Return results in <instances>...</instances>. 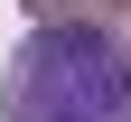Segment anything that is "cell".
I'll use <instances>...</instances> for the list:
<instances>
[{
	"mask_svg": "<svg viewBox=\"0 0 131 122\" xmlns=\"http://www.w3.org/2000/svg\"><path fill=\"white\" fill-rule=\"evenodd\" d=\"M0 122H131V38L84 19L28 28L0 75Z\"/></svg>",
	"mask_w": 131,
	"mask_h": 122,
	"instance_id": "obj_1",
	"label": "cell"
}]
</instances>
